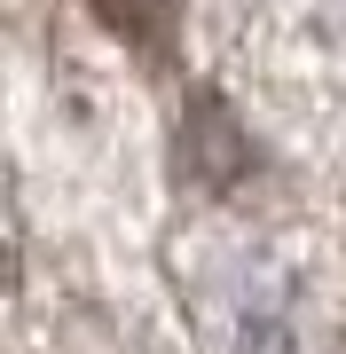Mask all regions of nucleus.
<instances>
[{"label": "nucleus", "mask_w": 346, "mask_h": 354, "mask_svg": "<svg viewBox=\"0 0 346 354\" xmlns=\"http://www.w3.org/2000/svg\"><path fill=\"white\" fill-rule=\"evenodd\" d=\"M95 8H103L118 32H134V39H157V32L173 24V8H181V0H95Z\"/></svg>", "instance_id": "1"}]
</instances>
